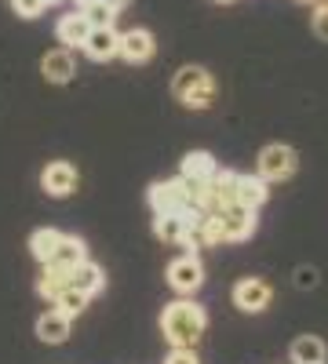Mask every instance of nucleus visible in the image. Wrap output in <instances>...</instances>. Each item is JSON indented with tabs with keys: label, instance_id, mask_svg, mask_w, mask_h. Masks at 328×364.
<instances>
[{
	"label": "nucleus",
	"instance_id": "obj_1",
	"mask_svg": "<svg viewBox=\"0 0 328 364\" xmlns=\"http://www.w3.org/2000/svg\"><path fill=\"white\" fill-rule=\"evenodd\" d=\"M208 328V317L204 310L197 306L194 299H179V302H168L164 314H161V331L171 346H197V339L204 336Z\"/></svg>",
	"mask_w": 328,
	"mask_h": 364
},
{
	"label": "nucleus",
	"instance_id": "obj_2",
	"mask_svg": "<svg viewBox=\"0 0 328 364\" xmlns=\"http://www.w3.org/2000/svg\"><path fill=\"white\" fill-rule=\"evenodd\" d=\"M171 95L186 109H208L216 102V80L204 66H183L171 80Z\"/></svg>",
	"mask_w": 328,
	"mask_h": 364
},
{
	"label": "nucleus",
	"instance_id": "obj_3",
	"mask_svg": "<svg viewBox=\"0 0 328 364\" xmlns=\"http://www.w3.org/2000/svg\"><path fill=\"white\" fill-rule=\"evenodd\" d=\"M150 208L154 215H164V211H186L194 208V197H190V182L179 175V178H164V182H154L150 186Z\"/></svg>",
	"mask_w": 328,
	"mask_h": 364
},
{
	"label": "nucleus",
	"instance_id": "obj_4",
	"mask_svg": "<svg viewBox=\"0 0 328 364\" xmlns=\"http://www.w3.org/2000/svg\"><path fill=\"white\" fill-rule=\"evenodd\" d=\"M295 164H300L295 149H292V146H281V142L266 146L263 154H259V175H263L266 182H285V178L295 171Z\"/></svg>",
	"mask_w": 328,
	"mask_h": 364
},
{
	"label": "nucleus",
	"instance_id": "obj_5",
	"mask_svg": "<svg viewBox=\"0 0 328 364\" xmlns=\"http://www.w3.org/2000/svg\"><path fill=\"white\" fill-rule=\"evenodd\" d=\"M270 299H274V288L263 277H245V281L233 284V306L245 310V314H263L270 306Z\"/></svg>",
	"mask_w": 328,
	"mask_h": 364
},
{
	"label": "nucleus",
	"instance_id": "obj_6",
	"mask_svg": "<svg viewBox=\"0 0 328 364\" xmlns=\"http://www.w3.org/2000/svg\"><path fill=\"white\" fill-rule=\"evenodd\" d=\"M219 215V223H223V233H226V240H248L252 233H255V211L252 208H245V204H226V208H219L216 211Z\"/></svg>",
	"mask_w": 328,
	"mask_h": 364
},
{
	"label": "nucleus",
	"instance_id": "obj_7",
	"mask_svg": "<svg viewBox=\"0 0 328 364\" xmlns=\"http://www.w3.org/2000/svg\"><path fill=\"white\" fill-rule=\"evenodd\" d=\"M168 284L179 291V295H194L201 284H204V266L197 262V255H183L168 266Z\"/></svg>",
	"mask_w": 328,
	"mask_h": 364
},
{
	"label": "nucleus",
	"instance_id": "obj_8",
	"mask_svg": "<svg viewBox=\"0 0 328 364\" xmlns=\"http://www.w3.org/2000/svg\"><path fill=\"white\" fill-rule=\"evenodd\" d=\"M41 190L48 197H70L77 190V168L70 161H51L41 171Z\"/></svg>",
	"mask_w": 328,
	"mask_h": 364
},
{
	"label": "nucleus",
	"instance_id": "obj_9",
	"mask_svg": "<svg viewBox=\"0 0 328 364\" xmlns=\"http://www.w3.org/2000/svg\"><path fill=\"white\" fill-rule=\"evenodd\" d=\"M84 55L95 58V63H110V58L121 55V33L113 26H92V33L84 41Z\"/></svg>",
	"mask_w": 328,
	"mask_h": 364
},
{
	"label": "nucleus",
	"instance_id": "obj_10",
	"mask_svg": "<svg viewBox=\"0 0 328 364\" xmlns=\"http://www.w3.org/2000/svg\"><path fill=\"white\" fill-rule=\"evenodd\" d=\"M157 51L154 44V33L150 29H128V33H121V58L132 66H142V63H150Z\"/></svg>",
	"mask_w": 328,
	"mask_h": 364
},
{
	"label": "nucleus",
	"instance_id": "obj_11",
	"mask_svg": "<svg viewBox=\"0 0 328 364\" xmlns=\"http://www.w3.org/2000/svg\"><path fill=\"white\" fill-rule=\"evenodd\" d=\"M41 73H44L48 84H66V80H73L77 63H73L70 48H55V51H48V55L41 58Z\"/></svg>",
	"mask_w": 328,
	"mask_h": 364
},
{
	"label": "nucleus",
	"instance_id": "obj_12",
	"mask_svg": "<svg viewBox=\"0 0 328 364\" xmlns=\"http://www.w3.org/2000/svg\"><path fill=\"white\" fill-rule=\"evenodd\" d=\"M70 324H73V317H66L63 310H55V306H51L48 314L37 317V339L48 343V346L66 343V339H70Z\"/></svg>",
	"mask_w": 328,
	"mask_h": 364
},
{
	"label": "nucleus",
	"instance_id": "obj_13",
	"mask_svg": "<svg viewBox=\"0 0 328 364\" xmlns=\"http://www.w3.org/2000/svg\"><path fill=\"white\" fill-rule=\"evenodd\" d=\"M88 33H92V22L84 18V11H80V8H77V11H70V15H63V18H58V26H55L58 44H66V48H84Z\"/></svg>",
	"mask_w": 328,
	"mask_h": 364
},
{
	"label": "nucleus",
	"instance_id": "obj_14",
	"mask_svg": "<svg viewBox=\"0 0 328 364\" xmlns=\"http://www.w3.org/2000/svg\"><path fill=\"white\" fill-rule=\"evenodd\" d=\"M102 284H106V273H102V266H99V262H92V259H84V262H80V266H73V273H70V288L84 291L88 299L99 295V291H102Z\"/></svg>",
	"mask_w": 328,
	"mask_h": 364
},
{
	"label": "nucleus",
	"instance_id": "obj_15",
	"mask_svg": "<svg viewBox=\"0 0 328 364\" xmlns=\"http://www.w3.org/2000/svg\"><path fill=\"white\" fill-rule=\"evenodd\" d=\"M154 233L164 240V245H183V240L194 233L183 211H164V215L154 219Z\"/></svg>",
	"mask_w": 328,
	"mask_h": 364
},
{
	"label": "nucleus",
	"instance_id": "obj_16",
	"mask_svg": "<svg viewBox=\"0 0 328 364\" xmlns=\"http://www.w3.org/2000/svg\"><path fill=\"white\" fill-rule=\"evenodd\" d=\"M266 197H270V190H266L263 175H237V204L259 211L266 204Z\"/></svg>",
	"mask_w": 328,
	"mask_h": 364
},
{
	"label": "nucleus",
	"instance_id": "obj_17",
	"mask_svg": "<svg viewBox=\"0 0 328 364\" xmlns=\"http://www.w3.org/2000/svg\"><path fill=\"white\" fill-rule=\"evenodd\" d=\"M84 259H88L84 240H80V237L63 233V237H58V245H55V255H51L48 262H51V266H63V269H73V266H80Z\"/></svg>",
	"mask_w": 328,
	"mask_h": 364
},
{
	"label": "nucleus",
	"instance_id": "obj_18",
	"mask_svg": "<svg viewBox=\"0 0 328 364\" xmlns=\"http://www.w3.org/2000/svg\"><path fill=\"white\" fill-rule=\"evenodd\" d=\"M70 273H73V269H63V266L44 262V273L37 277V295L48 299V302H55L58 291H66V288H70Z\"/></svg>",
	"mask_w": 328,
	"mask_h": 364
},
{
	"label": "nucleus",
	"instance_id": "obj_19",
	"mask_svg": "<svg viewBox=\"0 0 328 364\" xmlns=\"http://www.w3.org/2000/svg\"><path fill=\"white\" fill-rule=\"evenodd\" d=\"M219 171L216 157L212 154H204V149H190V154L183 157V178H197V182H208Z\"/></svg>",
	"mask_w": 328,
	"mask_h": 364
},
{
	"label": "nucleus",
	"instance_id": "obj_20",
	"mask_svg": "<svg viewBox=\"0 0 328 364\" xmlns=\"http://www.w3.org/2000/svg\"><path fill=\"white\" fill-rule=\"evenodd\" d=\"M324 343L317 336H300L292 343V360L295 364H324Z\"/></svg>",
	"mask_w": 328,
	"mask_h": 364
},
{
	"label": "nucleus",
	"instance_id": "obj_21",
	"mask_svg": "<svg viewBox=\"0 0 328 364\" xmlns=\"http://www.w3.org/2000/svg\"><path fill=\"white\" fill-rule=\"evenodd\" d=\"M58 237H63V233H58V230H51V226H44V230H37L33 237H29V252H33V259H37L41 266H44V262L55 255Z\"/></svg>",
	"mask_w": 328,
	"mask_h": 364
},
{
	"label": "nucleus",
	"instance_id": "obj_22",
	"mask_svg": "<svg viewBox=\"0 0 328 364\" xmlns=\"http://www.w3.org/2000/svg\"><path fill=\"white\" fill-rule=\"evenodd\" d=\"M51 306H55V310H63L66 317H77V314H84V306H88V295L77 291V288H66V291H58V295H55Z\"/></svg>",
	"mask_w": 328,
	"mask_h": 364
},
{
	"label": "nucleus",
	"instance_id": "obj_23",
	"mask_svg": "<svg viewBox=\"0 0 328 364\" xmlns=\"http://www.w3.org/2000/svg\"><path fill=\"white\" fill-rule=\"evenodd\" d=\"M84 11V18L92 22V26H113V8L106 4V0H95V4H88V8H80Z\"/></svg>",
	"mask_w": 328,
	"mask_h": 364
},
{
	"label": "nucleus",
	"instance_id": "obj_24",
	"mask_svg": "<svg viewBox=\"0 0 328 364\" xmlns=\"http://www.w3.org/2000/svg\"><path fill=\"white\" fill-rule=\"evenodd\" d=\"M11 8L18 18H37V15H44L48 0H11Z\"/></svg>",
	"mask_w": 328,
	"mask_h": 364
},
{
	"label": "nucleus",
	"instance_id": "obj_25",
	"mask_svg": "<svg viewBox=\"0 0 328 364\" xmlns=\"http://www.w3.org/2000/svg\"><path fill=\"white\" fill-rule=\"evenodd\" d=\"M310 26H314V33H317L321 41H328V0H317V8H314V18H310Z\"/></svg>",
	"mask_w": 328,
	"mask_h": 364
},
{
	"label": "nucleus",
	"instance_id": "obj_26",
	"mask_svg": "<svg viewBox=\"0 0 328 364\" xmlns=\"http://www.w3.org/2000/svg\"><path fill=\"white\" fill-rule=\"evenodd\" d=\"M164 364H201V360H197V353L190 346H171V353H168Z\"/></svg>",
	"mask_w": 328,
	"mask_h": 364
},
{
	"label": "nucleus",
	"instance_id": "obj_27",
	"mask_svg": "<svg viewBox=\"0 0 328 364\" xmlns=\"http://www.w3.org/2000/svg\"><path fill=\"white\" fill-rule=\"evenodd\" d=\"M295 284H300V288H314V284H317L314 269H300V273H295Z\"/></svg>",
	"mask_w": 328,
	"mask_h": 364
},
{
	"label": "nucleus",
	"instance_id": "obj_28",
	"mask_svg": "<svg viewBox=\"0 0 328 364\" xmlns=\"http://www.w3.org/2000/svg\"><path fill=\"white\" fill-rule=\"evenodd\" d=\"M106 4H110V8H113V11H121V8H125V4H128V0H106Z\"/></svg>",
	"mask_w": 328,
	"mask_h": 364
},
{
	"label": "nucleus",
	"instance_id": "obj_29",
	"mask_svg": "<svg viewBox=\"0 0 328 364\" xmlns=\"http://www.w3.org/2000/svg\"><path fill=\"white\" fill-rule=\"evenodd\" d=\"M73 4H77V8H88V4H95V0H73Z\"/></svg>",
	"mask_w": 328,
	"mask_h": 364
},
{
	"label": "nucleus",
	"instance_id": "obj_30",
	"mask_svg": "<svg viewBox=\"0 0 328 364\" xmlns=\"http://www.w3.org/2000/svg\"><path fill=\"white\" fill-rule=\"evenodd\" d=\"M300 4H317V0H300Z\"/></svg>",
	"mask_w": 328,
	"mask_h": 364
},
{
	"label": "nucleus",
	"instance_id": "obj_31",
	"mask_svg": "<svg viewBox=\"0 0 328 364\" xmlns=\"http://www.w3.org/2000/svg\"><path fill=\"white\" fill-rule=\"evenodd\" d=\"M48 4H55V0H48Z\"/></svg>",
	"mask_w": 328,
	"mask_h": 364
},
{
	"label": "nucleus",
	"instance_id": "obj_32",
	"mask_svg": "<svg viewBox=\"0 0 328 364\" xmlns=\"http://www.w3.org/2000/svg\"><path fill=\"white\" fill-rule=\"evenodd\" d=\"M223 4H230V0H223Z\"/></svg>",
	"mask_w": 328,
	"mask_h": 364
}]
</instances>
